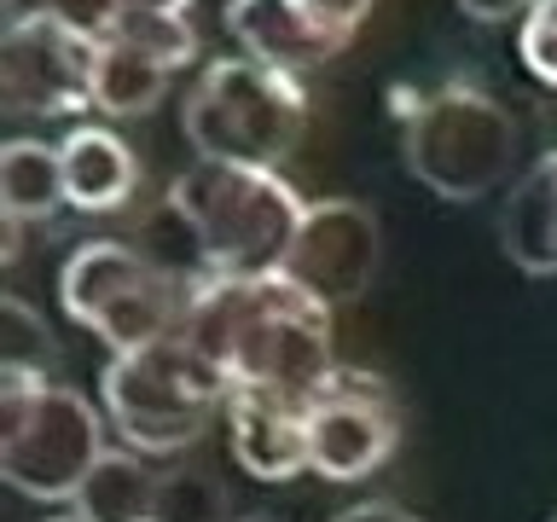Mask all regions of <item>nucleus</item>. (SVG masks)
I'll return each mask as SVG.
<instances>
[{"mask_svg":"<svg viewBox=\"0 0 557 522\" xmlns=\"http://www.w3.org/2000/svg\"><path fill=\"white\" fill-rule=\"evenodd\" d=\"M59 290H64L70 320L94 331L111 355H128V348L186 331V308H191V278L169 273L163 261L139 256L116 238L82 244L64 261Z\"/></svg>","mask_w":557,"mask_h":522,"instance_id":"obj_7","label":"nucleus"},{"mask_svg":"<svg viewBox=\"0 0 557 522\" xmlns=\"http://www.w3.org/2000/svg\"><path fill=\"white\" fill-rule=\"evenodd\" d=\"M99 35L52 7L12 12L0 29V104L12 116H76L94 104Z\"/></svg>","mask_w":557,"mask_h":522,"instance_id":"obj_8","label":"nucleus"},{"mask_svg":"<svg viewBox=\"0 0 557 522\" xmlns=\"http://www.w3.org/2000/svg\"><path fill=\"white\" fill-rule=\"evenodd\" d=\"M278 273L296 278L308 296H320L325 308L360 302L372 273H377V215L355 198L308 203V215L296 226Z\"/></svg>","mask_w":557,"mask_h":522,"instance_id":"obj_10","label":"nucleus"},{"mask_svg":"<svg viewBox=\"0 0 557 522\" xmlns=\"http://www.w3.org/2000/svg\"><path fill=\"white\" fill-rule=\"evenodd\" d=\"M12 12H29V7H47V0H7Z\"/></svg>","mask_w":557,"mask_h":522,"instance_id":"obj_26","label":"nucleus"},{"mask_svg":"<svg viewBox=\"0 0 557 522\" xmlns=\"http://www.w3.org/2000/svg\"><path fill=\"white\" fill-rule=\"evenodd\" d=\"M104 459V424L70 383L0 372V476L29 499H76Z\"/></svg>","mask_w":557,"mask_h":522,"instance_id":"obj_6","label":"nucleus"},{"mask_svg":"<svg viewBox=\"0 0 557 522\" xmlns=\"http://www.w3.org/2000/svg\"><path fill=\"white\" fill-rule=\"evenodd\" d=\"M517 47H522V64H529L546 87H557V0H540V7L522 17Z\"/></svg>","mask_w":557,"mask_h":522,"instance_id":"obj_21","label":"nucleus"},{"mask_svg":"<svg viewBox=\"0 0 557 522\" xmlns=\"http://www.w3.org/2000/svg\"><path fill=\"white\" fill-rule=\"evenodd\" d=\"M116 7H139V12H191V0H116Z\"/></svg>","mask_w":557,"mask_h":522,"instance_id":"obj_25","label":"nucleus"},{"mask_svg":"<svg viewBox=\"0 0 557 522\" xmlns=\"http://www.w3.org/2000/svg\"><path fill=\"white\" fill-rule=\"evenodd\" d=\"M476 24H505V17H529L540 0H459Z\"/></svg>","mask_w":557,"mask_h":522,"instance_id":"obj_24","label":"nucleus"},{"mask_svg":"<svg viewBox=\"0 0 557 522\" xmlns=\"http://www.w3.org/2000/svg\"><path fill=\"white\" fill-rule=\"evenodd\" d=\"M169 209L198 244L203 273H233V278L285 268V250L308 215L302 191L278 169L209 163V157H198L186 174H174Z\"/></svg>","mask_w":557,"mask_h":522,"instance_id":"obj_2","label":"nucleus"},{"mask_svg":"<svg viewBox=\"0 0 557 522\" xmlns=\"http://www.w3.org/2000/svg\"><path fill=\"white\" fill-rule=\"evenodd\" d=\"M320 296L285 273H198L186 337L221 365L226 389H273L308 400L337 365V325Z\"/></svg>","mask_w":557,"mask_h":522,"instance_id":"obj_1","label":"nucleus"},{"mask_svg":"<svg viewBox=\"0 0 557 522\" xmlns=\"http://www.w3.org/2000/svg\"><path fill=\"white\" fill-rule=\"evenodd\" d=\"M181 128L209 163L278 169L308 128V87L261 59H215L191 82Z\"/></svg>","mask_w":557,"mask_h":522,"instance_id":"obj_5","label":"nucleus"},{"mask_svg":"<svg viewBox=\"0 0 557 522\" xmlns=\"http://www.w3.org/2000/svg\"><path fill=\"white\" fill-rule=\"evenodd\" d=\"M226 29H233V41L244 47V59L290 70V76H302V70L343 52V41H331V35L302 12V0H233V7H226Z\"/></svg>","mask_w":557,"mask_h":522,"instance_id":"obj_12","label":"nucleus"},{"mask_svg":"<svg viewBox=\"0 0 557 522\" xmlns=\"http://www.w3.org/2000/svg\"><path fill=\"white\" fill-rule=\"evenodd\" d=\"M372 7H377V0H302V12L331 35V41H343V47L355 41V29L372 17Z\"/></svg>","mask_w":557,"mask_h":522,"instance_id":"obj_22","label":"nucleus"},{"mask_svg":"<svg viewBox=\"0 0 557 522\" xmlns=\"http://www.w3.org/2000/svg\"><path fill=\"white\" fill-rule=\"evenodd\" d=\"M400 447V400L377 372L331 365V377L308 395V459L325 482H360L383 470Z\"/></svg>","mask_w":557,"mask_h":522,"instance_id":"obj_9","label":"nucleus"},{"mask_svg":"<svg viewBox=\"0 0 557 522\" xmlns=\"http://www.w3.org/2000/svg\"><path fill=\"white\" fill-rule=\"evenodd\" d=\"M331 522H418V517L395 499H360V505H348V511H337Z\"/></svg>","mask_w":557,"mask_h":522,"instance_id":"obj_23","label":"nucleus"},{"mask_svg":"<svg viewBox=\"0 0 557 522\" xmlns=\"http://www.w3.org/2000/svg\"><path fill=\"white\" fill-rule=\"evenodd\" d=\"M499 238H505V256L522 273H534V278L557 273V151L534 157L522 169V181L505 198Z\"/></svg>","mask_w":557,"mask_h":522,"instance_id":"obj_13","label":"nucleus"},{"mask_svg":"<svg viewBox=\"0 0 557 522\" xmlns=\"http://www.w3.org/2000/svg\"><path fill=\"white\" fill-rule=\"evenodd\" d=\"M400 157L442 203H476L511 174L517 122L476 82H435L400 104Z\"/></svg>","mask_w":557,"mask_h":522,"instance_id":"obj_4","label":"nucleus"},{"mask_svg":"<svg viewBox=\"0 0 557 522\" xmlns=\"http://www.w3.org/2000/svg\"><path fill=\"white\" fill-rule=\"evenodd\" d=\"M151 522H233L221 476H209V470H186V464L181 470H163Z\"/></svg>","mask_w":557,"mask_h":522,"instance_id":"obj_20","label":"nucleus"},{"mask_svg":"<svg viewBox=\"0 0 557 522\" xmlns=\"http://www.w3.org/2000/svg\"><path fill=\"white\" fill-rule=\"evenodd\" d=\"M552 522H557V517H552Z\"/></svg>","mask_w":557,"mask_h":522,"instance_id":"obj_29","label":"nucleus"},{"mask_svg":"<svg viewBox=\"0 0 557 522\" xmlns=\"http://www.w3.org/2000/svg\"><path fill=\"white\" fill-rule=\"evenodd\" d=\"M64 186L70 209H122L139 186V163L128 139L111 128H76L64 139Z\"/></svg>","mask_w":557,"mask_h":522,"instance_id":"obj_14","label":"nucleus"},{"mask_svg":"<svg viewBox=\"0 0 557 522\" xmlns=\"http://www.w3.org/2000/svg\"><path fill=\"white\" fill-rule=\"evenodd\" d=\"M59 360L47 320L35 313L24 296L0 302V372H24V377H47V365Z\"/></svg>","mask_w":557,"mask_h":522,"instance_id":"obj_19","label":"nucleus"},{"mask_svg":"<svg viewBox=\"0 0 557 522\" xmlns=\"http://www.w3.org/2000/svg\"><path fill=\"white\" fill-rule=\"evenodd\" d=\"M104 35H122L139 52H151L157 64L186 70L198 59V29H191V12H139V7H116V17L104 24Z\"/></svg>","mask_w":557,"mask_h":522,"instance_id":"obj_18","label":"nucleus"},{"mask_svg":"<svg viewBox=\"0 0 557 522\" xmlns=\"http://www.w3.org/2000/svg\"><path fill=\"white\" fill-rule=\"evenodd\" d=\"M70 203L64 151L47 139H7L0 146V215L7 221H47Z\"/></svg>","mask_w":557,"mask_h":522,"instance_id":"obj_15","label":"nucleus"},{"mask_svg":"<svg viewBox=\"0 0 557 522\" xmlns=\"http://www.w3.org/2000/svg\"><path fill=\"white\" fill-rule=\"evenodd\" d=\"M174 82L169 64H157L151 52H139L122 35H99V64H94V111L104 116H146L163 104Z\"/></svg>","mask_w":557,"mask_h":522,"instance_id":"obj_17","label":"nucleus"},{"mask_svg":"<svg viewBox=\"0 0 557 522\" xmlns=\"http://www.w3.org/2000/svg\"><path fill=\"white\" fill-rule=\"evenodd\" d=\"M233 522H273V517H233Z\"/></svg>","mask_w":557,"mask_h":522,"instance_id":"obj_28","label":"nucleus"},{"mask_svg":"<svg viewBox=\"0 0 557 522\" xmlns=\"http://www.w3.org/2000/svg\"><path fill=\"white\" fill-rule=\"evenodd\" d=\"M47 522H82V517H76V511H70V517H47Z\"/></svg>","mask_w":557,"mask_h":522,"instance_id":"obj_27","label":"nucleus"},{"mask_svg":"<svg viewBox=\"0 0 557 522\" xmlns=\"http://www.w3.org/2000/svg\"><path fill=\"white\" fill-rule=\"evenodd\" d=\"M226 442L244 476L256 482H296L308 459V400L273 389H226Z\"/></svg>","mask_w":557,"mask_h":522,"instance_id":"obj_11","label":"nucleus"},{"mask_svg":"<svg viewBox=\"0 0 557 522\" xmlns=\"http://www.w3.org/2000/svg\"><path fill=\"white\" fill-rule=\"evenodd\" d=\"M104 418L134 452H186L226 412V377L186 331L111 355L99 377Z\"/></svg>","mask_w":557,"mask_h":522,"instance_id":"obj_3","label":"nucleus"},{"mask_svg":"<svg viewBox=\"0 0 557 522\" xmlns=\"http://www.w3.org/2000/svg\"><path fill=\"white\" fill-rule=\"evenodd\" d=\"M157 482H163V470H151L146 452H104L70 505L82 522H151Z\"/></svg>","mask_w":557,"mask_h":522,"instance_id":"obj_16","label":"nucleus"}]
</instances>
